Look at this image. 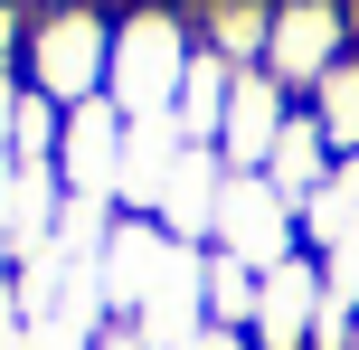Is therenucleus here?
I'll return each mask as SVG.
<instances>
[{
	"label": "nucleus",
	"mask_w": 359,
	"mask_h": 350,
	"mask_svg": "<svg viewBox=\"0 0 359 350\" xmlns=\"http://www.w3.org/2000/svg\"><path fill=\"white\" fill-rule=\"evenodd\" d=\"M217 227H227L246 256H274V246H284V199L255 189V180H236V189H217Z\"/></svg>",
	"instance_id": "nucleus-1"
},
{
	"label": "nucleus",
	"mask_w": 359,
	"mask_h": 350,
	"mask_svg": "<svg viewBox=\"0 0 359 350\" xmlns=\"http://www.w3.org/2000/svg\"><path fill=\"white\" fill-rule=\"evenodd\" d=\"M208 303H217V322H246V313H255L246 265H208Z\"/></svg>",
	"instance_id": "nucleus-2"
},
{
	"label": "nucleus",
	"mask_w": 359,
	"mask_h": 350,
	"mask_svg": "<svg viewBox=\"0 0 359 350\" xmlns=\"http://www.w3.org/2000/svg\"><path fill=\"white\" fill-rule=\"evenodd\" d=\"M189 350H246V341H236V332H198Z\"/></svg>",
	"instance_id": "nucleus-3"
},
{
	"label": "nucleus",
	"mask_w": 359,
	"mask_h": 350,
	"mask_svg": "<svg viewBox=\"0 0 359 350\" xmlns=\"http://www.w3.org/2000/svg\"><path fill=\"white\" fill-rule=\"evenodd\" d=\"M104 350H142V341H133V332H123V341H104Z\"/></svg>",
	"instance_id": "nucleus-4"
}]
</instances>
